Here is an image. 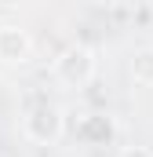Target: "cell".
Listing matches in <instances>:
<instances>
[{"label":"cell","mask_w":153,"mask_h":157,"mask_svg":"<svg viewBox=\"0 0 153 157\" xmlns=\"http://www.w3.org/2000/svg\"><path fill=\"white\" fill-rule=\"evenodd\" d=\"M22 132H26V139L37 143V146H55V143L62 139V132H66V113H62V106H55L51 99H37V102L26 110V117H22Z\"/></svg>","instance_id":"1"},{"label":"cell","mask_w":153,"mask_h":157,"mask_svg":"<svg viewBox=\"0 0 153 157\" xmlns=\"http://www.w3.org/2000/svg\"><path fill=\"white\" fill-rule=\"evenodd\" d=\"M55 77L66 88H88L95 80V51L88 44H69L55 55Z\"/></svg>","instance_id":"2"},{"label":"cell","mask_w":153,"mask_h":157,"mask_svg":"<svg viewBox=\"0 0 153 157\" xmlns=\"http://www.w3.org/2000/svg\"><path fill=\"white\" fill-rule=\"evenodd\" d=\"M117 135V124L110 113H102V110H91V113H84L80 124H76V139L84 143V146H110Z\"/></svg>","instance_id":"3"},{"label":"cell","mask_w":153,"mask_h":157,"mask_svg":"<svg viewBox=\"0 0 153 157\" xmlns=\"http://www.w3.org/2000/svg\"><path fill=\"white\" fill-rule=\"evenodd\" d=\"M33 55V37L15 26V22H4L0 26V62H26Z\"/></svg>","instance_id":"4"},{"label":"cell","mask_w":153,"mask_h":157,"mask_svg":"<svg viewBox=\"0 0 153 157\" xmlns=\"http://www.w3.org/2000/svg\"><path fill=\"white\" fill-rule=\"evenodd\" d=\"M131 77L142 88H153V48H139L131 55Z\"/></svg>","instance_id":"5"},{"label":"cell","mask_w":153,"mask_h":157,"mask_svg":"<svg viewBox=\"0 0 153 157\" xmlns=\"http://www.w3.org/2000/svg\"><path fill=\"white\" fill-rule=\"evenodd\" d=\"M120 157H153V154L146 150V146H131V150H124Z\"/></svg>","instance_id":"6"}]
</instances>
